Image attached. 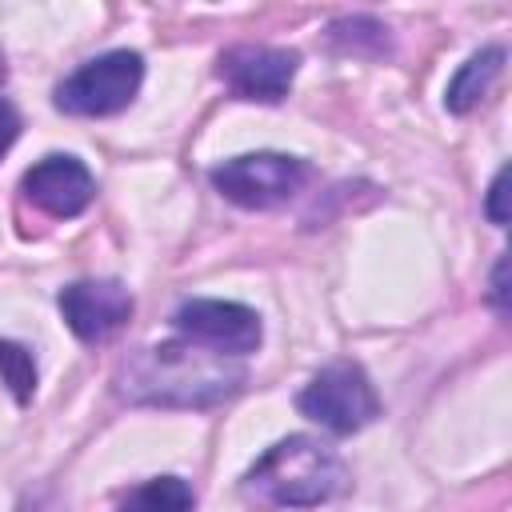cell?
<instances>
[{"mask_svg":"<svg viewBox=\"0 0 512 512\" xmlns=\"http://www.w3.org/2000/svg\"><path fill=\"white\" fill-rule=\"evenodd\" d=\"M248 368L196 340H164L136 348L116 368V396L148 408H212L240 392Z\"/></svg>","mask_w":512,"mask_h":512,"instance_id":"6da1fadb","label":"cell"},{"mask_svg":"<svg viewBox=\"0 0 512 512\" xmlns=\"http://www.w3.org/2000/svg\"><path fill=\"white\" fill-rule=\"evenodd\" d=\"M56 304H60V316L72 328V336L84 344L108 340L132 316V292L120 280H76V284L60 288Z\"/></svg>","mask_w":512,"mask_h":512,"instance_id":"9c48e42d","label":"cell"},{"mask_svg":"<svg viewBox=\"0 0 512 512\" xmlns=\"http://www.w3.org/2000/svg\"><path fill=\"white\" fill-rule=\"evenodd\" d=\"M140 80H144V60L140 52L132 48H112L104 56H92L84 60L76 72H68L52 100L64 116H116L124 112L136 92H140Z\"/></svg>","mask_w":512,"mask_h":512,"instance_id":"3957f363","label":"cell"},{"mask_svg":"<svg viewBox=\"0 0 512 512\" xmlns=\"http://www.w3.org/2000/svg\"><path fill=\"white\" fill-rule=\"evenodd\" d=\"M328 40L332 48H344V52H384L388 48V28L380 20H368V16H348V20H336L328 28Z\"/></svg>","mask_w":512,"mask_h":512,"instance_id":"4fadbf2b","label":"cell"},{"mask_svg":"<svg viewBox=\"0 0 512 512\" xmlns=\"http://www.w3.org/2000/svg\"><path fill=\"white\" fill-rule=\"evenodd\" d=\"M20 192L32 208H40L44 216H56V220H72L80 216L92 196H96V180L88 172L84 160L76 156H64V152H52L44 160H36L24 180H20Z\"/></svg>","mask_w":512,"mask_h":512,"instance_id":"ba28073f","label":"cell"},{"mask_svg":"<svg viewBox=\"0 0 512 512\" xmlns=\"http://www.w3.org/2000/svg\"><path fill=\"white\" fill-rule=\"evenodd\" d=\"M16 136H20V112L8 100H0V156L16 144Z\"/></svg>","mask_w":512,"mask_h":512,"instance_id":"9a60e30c","label":"cell"},{"mask_svg":"<svg viewBox=\"0 0 512 512\" xmlns=\"http://www.w3.org/2000/svg\"><path fill=\"white\" fill-rule=\"evenodd\" d=\"M348 488V468L340 452L308 432H292L276 440L240 480V496L260 508H320Z\"/></svg>","mask_w":512,"mask_h":512,"instance_id":"7a4b0ae2","label":"cell"},{"mask_svg":"<svg viewBox=\"0 0 512 512\" xmlns=\"http://www.w3.org/2000/svg\"><path fill=\"white\" fill-rule=\"evenodd\" d=\"M296 408H300V416L316 420L320 428H328L336 436H352L380 416V396L360 364L332 360L300 388Z\"/></svg>","mask_w":512,"mask_h":512,"instance_id":"277c9868","label":"cell"},{"mask_svg":"<svg viewBox=\"0 0 512 512\" xmlns=\"http://www.w3.org/2000/svg\"><path fill=\"white\" fill-rule=\"evenodd\" d=\"M504 272H508V260L500 256L496 268H492V288H488V300H492V308H496L500 316L508 312V284H504Z\"/></svg>","mask_w":512,"mask_h":512,"instance_id":"2e32d148","label":"cell"},{"mask_svg":"<svg viewBox=\"0 0 512 512\" xmlns=\"http://www.w3.org/2000/svg\"><path fill=\"white\" fill-rule=\"evenodd\" d=\"M196 508V492L188 480L180 476H152L140 488H132L116 512H192Z\"/></svg>","mask_w":512,"mask_h":512,"instance_id":"8fae6325","label":"cell"},{"mask_svg":"<svg viewBox=\"0 0 512 512\" xmlns=\"http://www.w3.org/2000/svg\"><path fill=\"white\" fill-rule=\"evenodd\" d=\"M172 328L184 340H196L204 348H216V352L240 356V360L248 352H256L264 340L260 316L236 300H184L172 312Z\"/></svg>","mask_w":512,"mask_h":512,"instance_id":"52a82bcc","label":"cell"},{"mask_svg":"<svg viewBox=\"0 0 512 512\" xmlns=\"http://www.w3.org/2000/svg\"><path fill=\"white\" fill-rule=\"evenodd\" d=\"M504 60H508V52H504L500 44H488V48L472 52V56L456 68V76L448 80V88H444V108L456 112V116H468V112L492 92V84L500 80Z\"/></svg>","mask_w":512,"mask_h":512,"instance_id":"30bf717a","label":"cell"},{"mask_svg":"<svg viewBox=\"0 0 512 512\" xmlns=\"http://www.w3.org/2000/svg\"><path fill=\"white\" fill-rule=\"evenodd\" d=\"M312 168L288 152H244L208 172L212 188L240 208H276L308 184Z\"/></svg>","mask_w":512,"mask_h":512,"instance_id":"5b68a950","label":"cell"},{"mask_svg":"<svg viewBox=\"0 0 512 512\" xmlns=\"http://www.w3.org/2000/svg\"><path fill=\"white\" fill-rule=\"evenodd\" d=\"M296 68L300 56L276 44H232L216 56V76L224 80V88L240 100H260V104L284 100L296 80Z\"/></svg>","mask_w":512,"mask_h":512,"instance_id":"8992f818","label":"cell"},{"mask_svg":"<svg viewBox=\"0 0 512 512\" xmlns=\"http://www.w3.org/2000/svg\"><path fill=\"white\" fill-rule=\"evenodd\" d=\"M8 80V64H4V52H0V84Z\"/></svg>","mask_w":512,"mask_h":512,"instance_id":"e0dca14e","label":"cell"},{"mask_svg":"<svg viewBox=\"0 0 512 512\" xmlns=\"http://www.w3.org/2000/svg\"><path fill=\"white\" fill-rule=\"evenodd\" d=\"M0 376L16 404H28L36 392V356L16 340H0Z\"/></svg>","mask_w":512,"mask_h":512,"instance_id":"7c38bea8","label":"cell"},{"mask_svg":"<svg viewBox=\"0 0 512 512\" xmlns=\"http://www.w3.org/2000/svg\"><path fill=\"white\" fill-rule=\"evenodd\" d=\"M504 180H508V168H500L496 176H492V184H488V196H484V212H488V220L492 224H508V212H504Z\"/></svg>","mask_w":512,"mask_h":512,"instance_id":"5bb4252c","label":"cell"}]
</instances>
